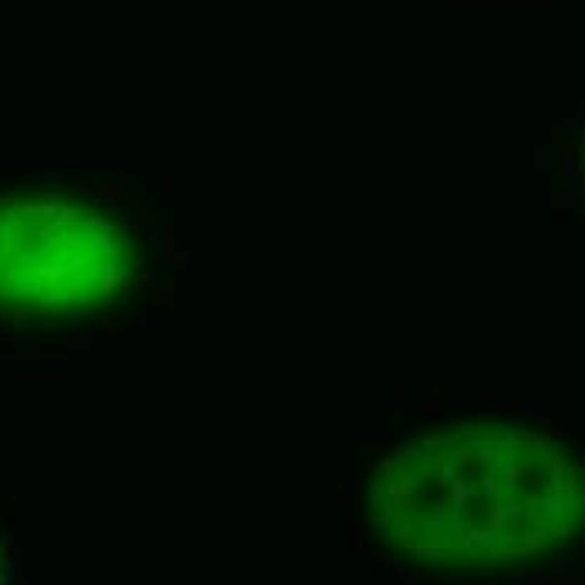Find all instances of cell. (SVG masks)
<instances>
[{
    "label": "cell",
    "instance_id": "obj_2",
    "mask_svg": "<svg viewBox=\"0 0 585 585\" xmlns=\"http://www.w3.org/2000/svg\"><path fill=\"white\" fill-rule=\"evenodd\" d=\"M152 279L145 232L98 192L0 188V326L58 330L128 309Z\"/></svg>",
    "mask_w": 585,
    "mask_h": 585
},
{
    "label": "cell",
    "instance_id": "obj_3",
    "mask_svg": "<svg viewBox=\"0 0 585 585\" xmlns=\"http://www.w3.org/2000/svg\"><path fill=\"white\" fill-rule=\"evenodd\" d=\"M11 569H14V555L7 545V535L0 532V585H11Z\"/></svg>",
    "mask_w": 585,
    "mask_h": 585
},
{
    "label": "cell",
    "instance_id": "obj_1",
    "mask_svg": "<svg viewBox=\"0 0 585 585\" xmlns=\"http://www.w3.org/2000/svg\"><path fill=\"white\" fill-rule=\"evenodd\" d=\"M562 434L458 424L414 434L367 484V522L420 565L539 558L585 522V468Z\"/></svg>",
    "mask_w": 585,
    "mask_h": 585
}]
</instances>
